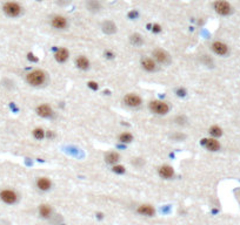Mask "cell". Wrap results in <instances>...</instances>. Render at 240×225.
<instances>
[{"instance_id": "cell-23", "label": "cell", "mask_w": 240, "mask_h": 225, "mask_svg": "<svg viewBox=\"0 0 240 225\" xmlns=\"http://www.w3.org/2000/svg\"><path fill=\"white\" fill-rule=\"evenodd\" d=\"M210 134H211L212 137L217 139V137H220L222 135V129L219 126H213L210 128Z\"/></svg>"}, {"instance_id": "cell-26", "label": "cell", "mask_w": 240, "mask_h": 225, "mask_svg": "<svg viewBox=\"0 0 240 225\" xmlns=\"http://www.w3.org/2000/svg\"><path fill=\"white\" fill-rule=\"evenodd\" d=\"M113 171L114 172H118V174H122V172L125 171V166H113Z\"/></svg>"}, {"instance_id": "cell-19", "label": "cell", "mask_w": 240, "mask_h": 225, "mask_svg": "<svg viewBox=\"0 0 240 225\" xmlns=\"http://www.w3.org/2000/svg\"><path fill=\"white\" fill-rule=\"evenodd\" d=\"M102 31L107 34H113L115 31H117V26L114 25L113 21H110V20H107L105 21L104 24H102Z\"/></svg>"}, {"instance_id": "cell-9", "label": "cell", "mask_w": 240, "mask_h": 225, "mask_svg": "<svg viewBox=\"0 0 240 225\" xmlns=\"http://www.w3.org/2000/svg\"><path fill=\"white\" fill-rule=\"evenodd\" d=\"M202 146L206 148L208 151H218L220 149V143L217 139H202Z\"/></svg>"}, {"instance_id": "cell-25", "label": "cell", "mask_w": 240, "mask_h": 225, "mask_svg": "<svg viewBox=\"0 0 240 225\" xmlns=\"http://www.w3.org/2000/svg\"><path fill=\"white\" fill-rule=\"evenodd\" d=\"M33 136L37 139H42L45 137V130L41 128H35L33 130Z\"/></svg>"}, {"instance_id": "cell-30", "label": "cell", "mask_w": 240, "mask_h": 225, "mask_svg": "<svg viewBox=\"0 0 240 225\" xmlns=\"http://www.w3.org/2000/svg\"><path fill=\"white\" fill-rule=\"evenodd\" d=\"M159 31H160V26L154 25V32H159Z\"/></svg>"}, {"instance_id": "cell-14", "label": "cell", "mask_w": 240, "mask_h": 225, "mask_svg": "<svg viewBox=\"0 0 240 225\" xmlns=\"http://www.w3.org/2000/svg\"><path fill=\"white\" fill-rule=\"evenodd\" d=\"M141 67L146 72H154L157 69V62L154 61V59H151V58H142Z\"/></svg>"}, {"instance_id": "cell-28", "label": "cell", "mask_w": 240, "mask_h": 225, "mask_svg": "<svg viewBox=\"0 0 240 225\" xmlns=\"http://www.w3.org/2000/svg\"><path fill=\"white\" fill-rule=\"evenodd\" d=\"M88 87L95 90V89H98V83H97V82H93V81H90V82H88Z\"/></svg>"}, {"instance_id": "cell-11", "label": "cell", "mask_w": 240, "mask_h": 225, "mask_svg": "<svg viewBox=\"0 0 240 225\" xmlns=\"http://www.w3.org/2000/svg\"><path fill=\"white\" fill-rule=\"evenodd\" d=\"M51 25L57 29H64L67 27V19L62 15H55L51 20Z\"/></svg>"}, {"instance_id": "cell-22", "label": "cell", "mask_w": 240, "mask_h": 225, "mask_svg": "<svg viewBox=\"0 0 240 225\" xmlns=\"http://www.w3.org/2000/svg\"><path fill=\"white\" fill-rule=\"evenodd\" d=\"M132 139H133V135L131 132H125L119 135V141L122 143H130V142H132Z\"/></svg>"}, {"instance_id": "cell-17", "label": "cell", "mask_w": 240, "mask_h": 225, "mask_svg": "<svg viewBox=\"0 0 240 225\" xmlns=\"http://www.w3.org/2000/svg\"><path fill=\"white\" fill-rule=\"evenodd\" d=\"M75 66L78 67L79 69L86 71V69L90 68V60L87 59L86 56H84V55H79L75 59Z\"/></svg>"}, {"instance_id": "cell-15", "label": "cell", "mask_w": 240, "mask_h": 225, "mask_svg": "<svg viewBox=\"0 0 240 225\" xmlns=\"http://www.w3.org/2000/svg\"><path fill=\"white\" fill-rule=\"evenodd\" d=\"M37 186L41 191H47V190L51 189L52 182H51V179L47 178V177H39L38 181H37Z\"/></svg>"}, {"instance_id": "cell-24", "label": "cell", "mask_w": 240, "mask_h": 225, "mask_svg": "<svg viewBox=\"0 0 240 225\" xmlns=\"http://www.w3.org/2000/svg\"><path fill=\"white\" fill-rule=\"evenodd\" d=\"M131 42L133 44L134 46H141L142 45V42H144V40H142V36L140 35V34H133V35H131Z\"/></svg>"}, {"instance_id": "cell-3", "label": "cell", "mask_w": 240, "mask_h": 225, "mask_svg": "<svg viewBox=\"0 0 240 225\" xmlns=\"http://www.w3.org/2000/svg\"><path fill=\"white\" fill-rule=\"evenodd\" d=\"M4 12L6 15L11 17V18H17L21 14V6H20L18 2H14V1H8L6 2L4 7H2Z\"/></svg>"}, {"instance_id": "cell-8", "label": "cell", "mask_w": 240, "mask_h": 225, "mask_svg": "<svg viewBox=\"0 0 240 225\" xmlns=\"http://www.w3.org/2000/svg\"><path fill=\"white\" fill-rule=\"evenodd\" d=\"M137 212L141 216H145V217H153L155 215V209L151 204H141L138 206Z\"/></svg>"}, {"instance_id": "cell-20", "label": "cell", "mask_w": 240, "mask_h": 225, "mask_svg": "<svg viewBox=\"0 0 240 225\" xmlns=\"http://www.w3.org/2000/svg\"><path fill=\"white\" fill-rule=\"evenodd\" d=\"M105 159H106V162L108 164H115V163L120 159V156L118 152L111 151V152H108V154H106Z\"/></svg>"}, {"instance_id": "cell-4", "label": "cell", "mask_w": 240, "mask_h": 225, "mask_svg": "<svg viewBox=\"0 0 240 225\" xmlns=\"http://www.w3.org/2000/svg\"><path fill=\"white\" fill-rule=\"evenodd\" d=\"M214 11L220 15H228L232 12V7L226 0H217L213 4Z\"/></svg>"}, {"instance_id": "cell-6", "label": "cell", "mask_w": 240, "mask_h": 225, "mask_svg": "<svg viewBox=\"0 0 240 225\" xmlns=\"http://www.w3.org/2000/svg\"><path fill=\"white\" fill-rule=\"evenodd\" d=\"M153 59L154 61L159 62V63H162V65H166L170 62V54L167 53L166 51L161 49V48H155L153 51Z\"/></svg>"}, {"instance_id": "cell-16", "label": "cell", "mask_w": 240, "mask_h": 225, "mask_svg": "<svg viewBox=\"0 0 240 225\" xmlns=\"http://www.w3.org/2000/svg\"><path fill=\"white\" fill-rule=\"evenodd\" d=\"M68 56H70V53H68V51H67L66 48H64V47L59 48V49L55 52V54H54L55 60H57L58 62H60V63H62V62L67 61Z\"/></svg>"}, {"instance_id": "cell-21", "label": "cell", "mask_w": 240, "mask_h": 225, "mask_svg": "<svg viewBox=\"0 0 240 225\" xmlns=\"http://www.w3.org/2000/svg\"><path fill=\"white\" fill-rule=\"evenodd\" d=\"M87 8L92 12H98L100 8H101V5L98 0H88L87 1Z\"/></svg>"}, {"instance_id": "cell-5", "label": "cell", "mask_w": 240, "mask_h": 225, "mask_svg": "<svg viewBox=\"0 0 240 225\" xmlns=\"http://www.w3.org/2000/svg\"><path fill=\"white\" fill-rule=\"evenodd\" d=\"M0 199L5 203V204H8V205H12L14 203H17L18 200V195L17 192L13 191V190H10V189H5L0 192Z\"/></svg>"}, {"instance_id": "cell-18", "label": "cell", "mask_w": 240, "mask_h": 225, "mask_svg": "<svg viewBox=\"0 0 240 225\" xmlns=\"http://www.w3.org/2000/svg\"><path fill=\"white\" fill-rule=\"evenodd\" d=\"M52 208L51 205H48V204H41L39 206V215L41 218H50L51 216H52Z\"/></svg>"}, {"instance_id": "cell-13", "label": "cell", "mask_w": 240, "mask_h": 225, "mask_svg": "<svg viewBox=\"0 0 240 225\" xmlns=\"http://www.w3.org/2000/svg\"><path fill=\"white\" fill-rule=\"evenodd\" d=\"M159 176L164 179H171L174 176V170L171 166H162L159 168Z\"/></svg>"}, {"instance_id": "cell-10", "label": "cell", "mask_w": 240, "mask_h": 225, "mask_svg": "<svg viewBox=\"0 0 240 225\" xmlns=\"http://www.w3.org/2000/svg\"><path fill=\"white\" fill-rule=\"evenodd\" d=\"M212 51L217 55H220V56H224L228 53V47H227L226 44L221 42V41H215L212 44Z\"/></svg>"}, {"instance_id": "cell-12", "label": "cell", "mask_w": 240, "mask_h": 225, "mask_svg": "<svg viewBox=\"0 0 240 225\" xmlns=\"http://www.w3.org/2000/svg\"><path fill=\"white\" fill-rule=\"evenodd\" d=\"M37 114L40 117L47 119V117H51L53 115V110L48 105H40V106L37 107Z\"/></svg>"}, {"instance_id": "cell-1", "label": "cell", "mask_w": 240, "mask_h": 225, "mask_svg": "<svg viewBox=\"0 0 240 225\" xmlns=\"http://www.w3.org/2000/svg\"><path fill=\"white\" fill-rule=\"evenodd\" d=\"M26 81L28 85L33 87H39L42 86L46 81V74L44 73L40 69H35L26 75Z\"/></svg>"}, {"instance_id": "cell-2", "label": "cell", "mask_w": 240, "mask_h": 225, "mask_svg": "<svg viewBox=\"0 0 240 225\" xmlns=\"http://www.w3.org/2000/svg\"><path fill=\"white\" fill-rule=\"evenodd\" d=\"M150 110L153 114H157V115H165L170 110V107L164 101L154 100V101L150 102Z\"/></svg>"}, {"instance_id": "cell-27", "label": "cell", "mask_w": 240, "mask_h": 225, "mask_svg": "<svg viewBox=\"0 0 240 225\" xmlns=\"http://www.w3.org/2000/svg\"><path fill=\"white\" fill-rule=\"evenodd\" d=\"M204 63H205V65H208V66H212V65H213L212 60H211V58H210L208 55H204Z\"/></svg>"}, {"instance_id": "cell-29", "label": "cell", "mask_w": 240, "mask_h": 225, "mask_svg": "<svg viewBox=\"0 0 240 225\" xmlns=\"http://www.w3.org/2000/svg\"><path fill=\"white\" fill-rule=\"evenodd\" d=\"M172 137H173V139H178V141H179V139H185V136H184L182 134H175V135H173Z\"/></svg>"}, {"instance_id": "cell-7", "label": "cell", "mask_w": 240, "mask_h": 225, "mask_svg": "<svg viewBox=\"0 0 240 225\" xmlns=\"http://www.w3.org/2000/svg\"><path fill=\"white\" fill-rule=\"evenodd\" d=\"M124 102H125V105H126V106L135 108V107H139L140 105H141L142 100H141V97L138 96L137 94L131 93V94L125 95V97H124Z\"/></svg>"}]
</instances>
